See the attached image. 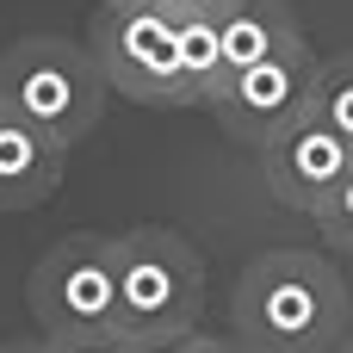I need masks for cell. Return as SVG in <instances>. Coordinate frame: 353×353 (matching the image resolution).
<instances>
[{"instance_id":"cell-1","label":"cell","mask_w":353,"mask_h":353,"mask_svg":"<svg viewBox=\"0 0 353 353\" xmlns=\"http://www.w3.org/2000/svg\"><path fill=\"white\" fill-rule=\"evenodd\" d=\"M236 341L248 353H335L347 341V285L310 248H273L236 279Z\"/></svg>"},{"instance_id":"cell-2","label":"cell","mask_w":353,"mask_h":353,"mask_svg":"<svg viewBox=\"0 0 353 353\" xmlns=\"http://www.w3.org/2000/svg\"><path fill=\"white\" fill-rule=\"evenodd\" d=\"M105 93L112 87H105L87 43L19 37L0 50V105L19 112L25 124H37L43 137H56L62 149L93 137V124L105 118Z\"/></svg>"},{"instance_id":"cell-3","label":"cell","mask_w":353,"mask_h":353,"mask_svg":"<svg viewBox=\"0 0 353 353\" xmlns=\"http://www.w3.org/2000/svg\"><path fill=\"white\" fill-rule=\"evenodd\" d=\"M118 254V329L124 335H174L199 329L205 310V261L180 230H124L112 236Z\"/></svg>"},{"instance_id":"cell-4","label":"cell","mask_w":353,"mask_h":353,"mask_svg":"<svg viewBox=\"0 0 353 353\" xmlns=\"http://www.w3.org/2000/svg\"><path fill=\"white\" fill-rule=\"evenodd\" d=\"M87 50L112 93L137 105H161V112L192 105L186 74H180L174 6H99V19L87 25Z\"/></svg>"},{"instance_id":"cell-5","label":"cell","mask_w":353,"mask_h":353,"mask_svg":"<svg viewBox=\"0 0 353 353\" xmlns=\"http://www.w3.org/2000/svg\"><path fill=\"white\" fill-rule=\"evenodd\" d=\"M43 335H112L118 329V254L112 236H62L25 285Z\"/></svg>"},{"instance_id":"cell-6","label":"cell","mask_w":353,"mask_h":353,"mask_svg":"<svg viewBox=\"0 0 353 353\" xmlns=\"http://www.w3.org/2000/svg\"><path fill=\"white\" fill-rule=\"evenodd\" d=\"M316 68H323V62H316V56H310V43L298 37L292 50H279V56L254 62L248 74H236V81L211 99V112H217L223 137H236V143H248V149H267L279 130H292V124L310 112Z\"/></svg>"},{"instance_id":"cell-7","label":"cell","mask_w":353,"mask_h":353,"mask_svg":"<svg viewBox=\"0 0 353 353\" xmlns=\"http://www.w3.org/2000/svg\"><path fill=\"white\" fill-rule=\"evenodd\" d=\"M261 168H267V192H273L279 205L316 217V211L335 199V186L353 174V149L329 130V124H316V118L304 112L292 130H279V137L261 149Z\"/></svg>"},{"instance_id":"cell-8","label":"cell","mask_w":353,"mask_h":353,"mask_svg":"<svg viewBox=\"0 0 353 353\" xmlns=\"http://www.w3.org/2000/svg\"><path fill=\"white\" fill-rule=\"evenodd\" d=\"M62 168H68V149L0 105V211H31L56 199Z\"/></svg>"},{"instance_id":"cell-9","label":"cell","mask_w":353,"mask_h":353,"mask_svg":"<svg viewBox=\"0 0 353 353\" xmlns=\"http://www.w3.org/2000/svg\"><path fill=\"white\" fill-rule=\"evenodd\" d=\"M217 37H223V87H230V81L248 74L254 62L292 50L304 31H298V19H292L285 0H230V6L217 12Z\"/></svg>"},{"instance_id":"cell-10","label":"cell","mask_w":353,"mask_h":353,"mask_svg":"<svg viewBox=\"0 0 353 353\" xmlns=\"http://www.w3.org/2000/svg\"><path fill=\"white\" fill-rule=\"evenodd\" d=\"M174 31H180V74L192 105H211L223 93V37H217V12L205 6H174Z\"/></svg>"},{"instance_id":"cell-11","label":"cell","mask_w":353,"mask_h":353,"mask_svg":"<svg viewBox=\"0 0 353 353\" xmlns=\"http://www.w3.org/2000/svg\"><path fill=\"white\" fill-rule=\"evenodd\" d=\"M310 118H316V124H329V130L353 149V50H347V56H329V62L316 68Z\"/></svg>"},{"instance_id":"cell-12","label":"cell","mask_w":353,"mask_h":353,"mask_svg":"<svg viewBox=\"0 0 353 353\" xmlns=\"http://www.w3.org/2000/svg\"><path fill=\"white\" fill-rule=\"evenodd\" d=\"M316 223H323V236H329L341 254H353V174L341 180V186H335V199L316 211Z\"/></svg>"},{"instance_id":"cell-13","label":"cell","mask_w":353,"mask_h":353,"mask_svg":"<svg viewBox=\"0 0 353 353\" xmlns=\"http://www.w3.org/2000/svg\"><path fill=\"white\" fill-rule=\"evenodd\" d=\"M211 335L199 329H174V335H130V353H205Z\"/></svg>"},{"instance_id":"cell-14","label":"cell","mask_w":353,"mask_h":353,"mask_svg":"<svg viewBox=\"0 0 353 353\" xmlns=\"http://www.w3.org/2000/svg\"><path fill=\"white\" fill-rule=\"evenodd\" d=\"M50 353H130V335L112 329V335H50Z\"/></svg>"},{"instance_id":"cell-15","label":"cell","mask_w":353,"mask_h":353,"mask_svg":"<svg viewBox=\"0 0 353 353\" xmlns=\"http://www.w3.org/2000/svg\"><path fill=\"white\" fill-rule=\"evenodd\" d=\"M0 353H50V335H19V341H0Z\"/></svg>"},{"instance_id":"cell-16","label":"cell","mask_w":353,"mask_h":353,"mask_svg":"<svg viewBox=\"0 0 353 353\" xmlns=\"http://www.w3.org/2000/svg\"><path fill=\"white\" fill-rule=\"evenodd\" d=\"M205 353H248V347H242V341H217V335H211V341H205Z\"/></svg>"},{"instance_id":"cell-17","label":"cell","mask_w":353,"mask_h":353,"mask_svg":"<svg viewBox=\"0 0 353 353\" xmlns=\"http://www.w3.org/2000/svg\"><path fill=\"white\" fill-rule=\"evenodd\" d=\"M174 6H205V12H223L230 0H174Z\"/></svg>"},{"instance_id":"cell-18","label":"cell","mask_w":353,"mask_h":353,"mask_svg":"<svg viewBox=\"0 0 353 353\" xmlns=\"http://www.w3.org/2000/svg\"><path fill=\"white\" fill-rule=\"evenodd\" d=\"M335 353H353V335H347V341H341V347H335Z\"/></svg>"},{"instance_id":"cell-19","label":"cell","mask_w":353,"mask_h":353,"mask_svg":"<svg viewBox=\"0 0 353 353\" xmlns=\"http://www.w3.org/2000/svg\"><path fill=\"white\" fill-rule=\"evenodd\" d=\"M99 6H112V0H99Z\"/></svg>"}]
</instances>
